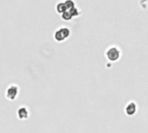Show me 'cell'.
Wrapping results in <instances>:
<instances>
[{"mask_svg":"<svg viewBox=\"0 0 148 133\" xmlns=\"http://www.w3.org/2000/svg\"><path fill=\"white\" fill-rule=\"evenodd\" d=\"M138 110V107H137V104L135 102H130L126 104L125 106V112L127 116L129 117H132L133 115L136 114Z\"/></svg>","mask_w":148,"mask_h":133,"instance_id":"5b68a950","label":"cell"},{"mask_svg":"<svg viewBox=\"0 0 148 133\" xmlns=\"http://www.w3.org/2000/svg\"><path fill=\"white\" fill-rule=\"evenodd\" d=\"M56 9H57V12H58V13H64V12H66L67 11V9H66V6H65V5H64V2L63 3V2H60V3H58V5H57V7H56Z\"/></svg>","mask_w":148,"mask_h":133,"instance_id":"8992f818","label":"cell"},{"mask_svg":"<svg viewBox=\"0 0 148 133\" xmlns=\"http://www.w3.org/2000/svg\"><path fill=\"white\" fill-rule=\"evenodd\" d=\"M30 111L26 106H20L17 110V117L20 120H26L29 118Z\"/></svg>","mask_w":148,"mask_h":133,"instance_id":"277c9868","label":"cell"},{"mask_svg":"<svg viewBox=\"0 0 148 133\" xmlns=\"http://www.w3.org/2000/svg\"><path fill=\"white\" fill-rule=\"evenodd\" d=\"M19 94V87L17 85H10L5 92V98L9 101H15Z\"/></svg>","mask_w":148,"mask_h":133,"instance_id":"6da1fadb","label":"cell"},{"mask_svg":"<svg viewBox=\"0 0 148 133\" xmlns=\"http://www.w3.org/2000/svg\"><path fill=\"white\" fill-rule=\"evenodd\" d=\"M70 35V30L67 27H61L57 30L54 33V38L58 42H62L65 40Z\"/></svg>","mask_w":148,"mask_h":133,"instance_id":"7a4b0ae2","label":"cell"},{"mask_svg":"<svg viewBox=\"0 0 148 133\" xmlns=\"http://www.w3.org/2000/svg\"><path fill=\"white\" fill-rule=\"evenodd\" d=\"M64 5L66 6L67 11L68 10H71L73 7H75V4H74V2L72 1V0H65V1H64Z\"/></svg>","mask_w":148,"mask_h":133,"instance_id":"ba28073f","label":"cell"},{"mask_svg":"<svg viewBox=\"0 0 148 133\" xmlns=\"http://www.w3.org/2000/svg\"><path fill=\"white\" fill-rule=\"evenodd\" d=\"M106 57L112 61V62H116L119 60V57H120V51L117 47H110L107 50H106Z\"/></svg>","mask_w":148,"mask_h":133,"instance_id":"3957f363","label":"cell"},{"mask_svg":"<svg viewBox=\"0 0 148 133\" xmlns=\"http://www.w3.org/2000/svg\"><path fill=\"white\" fill-rule=\"evenodd\" d=\"M73 18V16L71 15V13L70 12V11H66L64 13H62V18L65 21H69Z\"/></svg>","mask_w":148,"mask_h":133,"instance_id":"52a82bcc","label":"cell"}]
</instances>
